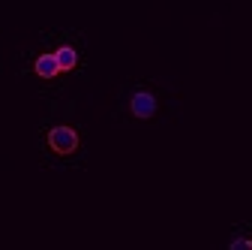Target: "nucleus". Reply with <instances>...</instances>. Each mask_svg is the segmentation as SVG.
Masks as SVG:
<instances>
[{"label": "nucleus", "instance_id": "20e7f679", "mask_svg": "<svg viewBox=\"0 0 252 250\" xmlns=\"http://www.w3.org/2000/svg\"><path fill=\"white\" fill-rule=\"evenodd\" d=\"M54 57H57V64H60L63 73H66V70H75V64H78V51H75L72 45H60V48L54 51Z\"/></svg>", "mask_w": 252, "mask_h": 250}, {"label": "nucleus", "instance_id": "f03ea898", "mask_svg": "<svg viewBox=\"0 0 252 250\" xmlns=\"http://www.w3.org/2000/svg\"><path fill=\"white\" fill-rule=\"evenodd\" d=\"M129 109H132L135 118H153V112H156V97H153L150 90H135L132 100H129Z\"/></svg>", "mask_w": 252, "mask_h": 250}, {"label": "nucleus", "instance_id": "f257e3e1", "mask_svg": "<svg viewBox=\"0 0 252 250\" xmlns=\"http://www.w3.org/2000/svg\"><path fill=\"white\" fill-rule=\"evenodd\" d=\"M48 148L54 154H72L78 148V133L66 124H60V127H51L48 130Z\"/></svg>", "mask_w": 252, "mask_h": 250}, {"label": "nucleus", "instance_id": "7ed1b4c3", "mask_svg": "<svg viewBox=\"0 0 252 250\" xmlns=\"http://www.w3.org/2000/svg\"><path fill=\"white\" fill-rule=\"evenodd\" d=\"M33 70H36V76H42V79H54V76L60 73V64H57L54 51L39 54V57H36V64H33Z\"/></svg>", "mask_w": 252, "mask_h": 250}, {"label": "nucleus", "instance_id": "39448f33", "mask_svg": "<svg viewBox=\"0 0 252 250\" xmlns=\"http://www.w3.org/2000/svg\"><path fill=\"white\" fill-rule=\"evenodd\" d=\"M231 247H252V241L249 238H237V241H231Z\"/></svg>", "mask_w": 252, "mask_h": 250}]
</instances>
